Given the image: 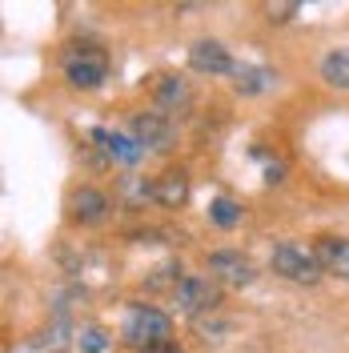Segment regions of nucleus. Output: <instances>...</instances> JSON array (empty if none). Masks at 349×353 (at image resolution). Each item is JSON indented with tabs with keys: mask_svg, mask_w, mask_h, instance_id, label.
Listing matches in <instances>:
<instances>
[{
	"mask_svg": "<svg viewBox=\"0 0 349 353\" xmlns=\"http://www.w3.org/2000/svg\"><path fill=\"white\" fill-rule=\"evenodd\" d=\"M77 341H81V350H85V353H109L112 350V337L105 330H97V325L81 330V337H77Z\"/></svg>",
	"mask_w": 349,
	"mask_h": 353,
	"instance_id": "dca6fc26",
	"label": "nucleus"
},
{
	"mask_svg": "<svg viewBox=\"0 0 349 353\" xmlns=\"http://www.w3.org/2000/svg\"><path fill=\"white\" fill-rule=\"evenodd\" d=\"M157 105L169 112H181L193 105V88H189V81L185 77H161L157 81Z\"/></svg>",
	"mask_w": 349,
	"mask_h": 353,
	"instance_id": "f8f14e48",
	"label": "nucleus"
},
{
	"mask_svg": "<svg viewBox=\"0 0 349 353\" xmlns=\"http://www.w3.org/2000/svg\"><path fill=\"white\" fill-rule=\"evenodd\" d=\"M205 269H209V277H217V281H225V285H233V289L253 285V277H257L253 261L245 253H237V249H213Z\"/></svg>",
	"mask_w": 349,
	"mask_h": 353,
	"instance_id": "20e7f679",
	"label": "nucleus"
},
{
	"mask_svg": "<svg viewBox=\"0 0 349 353\" xmlns=\"http://www.w3.org/2000/svg\"><path fill=\"white\" fill-rule=\"evenodd\" d=\"M141 353H181V350H177L173 341H169V345H153V350H141Z\"/></svg>",
	"mask_w": 349,
	"mask_h": 353,
	"instance_id": "a211bd4d",
	"label": "nucleus"
},
{
	"mask_svg": "<svg viewBox=\"0 0 349 353\" xmlns=\"http://www.w3.org/2000/svg\"><path fill=\"white\" fill-rule=\"evenodd\" d=\"M149 197L161 201V205H169V209L185 205V197H189V176L181 173V169H169V173H161V176L153 181V189H149Z\"/></svg>",
	"mask_w": 349,
	"mask_h": 353,
	"instance_id": "9b49d317",
	"label": "nucleus"
},
{
	"mask_svg": "<svg viewBox=\"0 0 349 353\" xmlns=\"http://www.w3.org/2000/svg\"><path fill=\"white\" fill-rule=\"evenodd\" d=\"M265 12H269V21H289V17H293V12H297V4H293V0H289V4H265Z\"/></svg>",
	"mask_w": 349,
	"mask_h": 353,
	"instance_id": "f3484780",
	"label": "nucleus"
},
{
	"mask_svg": "<svg viewBox=\"0 0 349 353\" xmlns=\"http://www.w3.org/2000/svg\"><path fill=\"white\" fill-rule=\"evenodd\" d=\"M121 337L141 350H153V345H169V337H173V321L153 305H129L125 313V325H121Z\"/></svg>",
	"mask_w": 349,
	"mask_h": 353,
	"instance_id": "f257e3e1",
	"label": "nucleus"
},
{
	"mask_svg": "<svg viewBox=\"0 0 349 353\" xmlns=\"http://www.w3.org/2000/svg\"><path fill=\"white\" fill-rule=\"evenodd\" d=\"M209 221L221 225V229H233V225L241 221V205H233L229 197H217L213 205H209Z\"/></svg>",
	"mask_w": 349,
	"mask_h": 353,
	"instance_id": "2eb2a0df",
	"label": "nucleus"
},
{
	"mask_svg": "<svg viewBox=\"0 0 349 353\" xmlns=\"http://www.w3.org/2000/svg\"><path fill=\"white\" fill-rule=\"evenodd\" d=\"M173 297H177V309L181 313H189V317H197V313H205V309H217L221 305V289L209 281V277H197V273H189V277H181L173 285Z\"/></svg>",
	"mask_w": 349,
	"mask_h": 353,
	"instance_id": "39448f33",
	"label": "nucleus"
},
{
	"mask_svg": "<svg viewBox=\"0 0 349 353\" xmlns=\"http://www.w3.org/2000/svg\"><path fill=\"white\" fill-rule=\"evenodd\" d=\"M132 129V141L141 145V149H157V153H165V149H173V121L165 117V112H132L129 121Z\"/></svg>",
	"mask_w": 349,
	"mask_h": 353,
	"instance_id": "423d86ee",
	"label": "nucleus"
},
{
	"mask_svg": "<svg viewBox=\"0 0 349 353\" xmlns=\"http://www.w3.org/2000/svg\"><path fill=\"white\" fill-rule=\"evenodd\" d=\"M269 261H273V273H281V277L297 281V285H317L321 273H326L309 249H301V245H293V241L273 245V257Z\"/></svg>",
	"mask_w": 349,
	"mask_h": 353,
	"instance_id": "7ed1b4c3",
	"label": "nucleus"
},
{
	"mask_svg": "<svg viewBox=\"0 0 349 353\" xmlns=\"http://www.w3.org/2000/svg\"><path fill=\"white\" fill-rule=\"evenodd\" d=\"M109 77V57L97 44H72L65 52V81L72 88H101Z\"/></svg>",
	"mask_w": 349,
	"mask_h": 353,
	"instance_id": "f03ea898",
	"label": "nucleus"
},
{
	"mask_svg": "<svg viewBox=\"0 0 349 353\" xmlns=\"http://www.w3.org/2000/svg\"><path fill=\"white\" fill-rule=\"evenodd\" d=\"M313 257H317V265H321L326 273L349 277V241H346V237H317Z\"/></svg>",
	"mask_w": 349,
	"mask_h": 353,
	"instance_id": "1a4fd4ad",
	"label": "nucleus"
},
{
	"mask_svg": "<svg viewBox=\"0 0 349 353\" xmlns=\"http://www.w3.org/2000/svg\"><path fill=\"white\" fill-rule=\"evenodd\" d=\"M273 81H277V72H269V68H261V65H237V72H233V88L245 92V97L265 92Z\"/></svg>",
	"mask_w": 349,
	"mask_h": 353,
	"instance_id": "4468645a",
	"label": "nucleus"
},
{
	"mask_svg": "<svg viewBox=\"0 0 349 353\" xmlns=\"http://www.w3.org/2000/svg\"><path fill=\"white\" fill-rule=\"evenodd\" d=\"M321 81L349 92V44L346 48H329L326 57H321Z\"/></svg>",
	"mask_w": 349,
	"mask_h": 353,
	"instance_id": "ddd939ff",
	"label": "nucleus"
},
{
	"mask_svg": "<svg viewBox=\"0 0 349 353\" xmlns=\"http://www.w3.org/2000/svg\"><path fill=\"white\" fill-rule=\"evenodd\" d=\"M109 197L101 193V189H92V185H81L72 197H68V213L77 225H101V221L109 217Z\"/></svg>",
	"mask_w": 349,
	"mask_h": 353,
	"instance_id": "6e6552de",
	"label": "nucleus"
},
{
	"mask_svg": "<svg viewBox=\"0 0 349 353\" xmlns=\"http://www.w3.org/2000/svg\"><path fill=\"white\" fill-rule=\"evenodd\" d=\"M189 65H193V72H205V77H233L237 72L233 52L221 41H209V37L189 44Z\"/></svg>",
	"mask_w": 349,
	"mask_h": 353,
	"instance_id": "0eeeda50",
	"label": "nucleus"
},
{
	"mask_svg": "<svg viewBox=\"0 0 349 353\" xmlns=\"http://www.w3.org/2000/svg\"><path fill=\"white\" fill-rule=\"evenodd\" d=\"M88 137H92V141H97V145H101L109 157H117L121 165H137V161H141V153H145L132 137H125V132H117V129H92Z\"/></svg>",
	"mask_w": 349,
	"mask_h": 353,
	"instance_id": "9d476101",
	"label": "nucleus"
}]
</instances>
